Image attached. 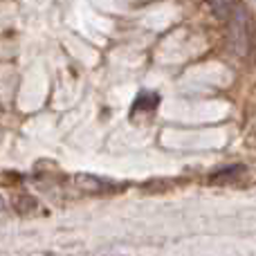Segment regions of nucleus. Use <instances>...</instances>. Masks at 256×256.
I'll list each match as a JSON object with an SVG mask.
<instances>
[{"instance_id":"obj_3","label":"nucleus","mask_w":256,"mask_h":256,"mask_svg":"<svg viewBox=\"0 0 256 256\" xmlns=\"http://www.w3.org/2000/svg\"><path fill=\"white\" fill-rule=\"evenodd\" d=\"M209 7H212V14L220 20H227V18L234 14V9L238 7L236 0H209Z\"/></svg>"},{"instance_id":"obj_4","label":"nucleus","mask_w":256,"mask_h":256,"mask_svg":"<svg viewBox=\"0 0 256 256\" xmlns=\"http://www.w3.org/2000/svg\"><path fill=\"white\" fill-rule=\"evenodd\" d=\"M160 106V94L158 92H140L132 104V112L137 110H155Z\"/></svg>"},{"instance_id":"obj_2","label":"nucleus","mask_w":256,"mask_h":256,"mask_svg":"<svg viewBox=\"0 0 256 256\" xmlns=\"http://www.w3.org/2000/svg\"><path fill=\"white\" fill-rule=\"evenodd\" d=\"M245 173V166L243 164H234V166H225V168H220V171H216L209 180L214 182V184H225V182H232V180H236L238 176H243Z\"/></svg>"},{"instance_id":"obj_1","label":"nucleus","mask_w":256,"mask_h":256,"mask_svg":"<svg viewBox=\"0 0 256 256\" xmlns=\"http://www.w3.org/2000/svg\"><path fill=\"white\" fill-rule=\"evenodd\" d=\"M230 48L234 54L245 56L250 52V16L243 7H236L234 14L230 16Z\"/></svg>"},{"instance_id":"obj_5","label":"nucleus","mask_w":256,"mask_h":256,"mask_svg":"<svg viewBox=\"0 0 256 256\" xmlns=\"http://www.w3.org/2000/svg\"><path fill=\"white\" fill-rule=\"evenodd\" d=\"M4 207V202H2V198H0V209H2Z\"/></svg>"}]
</instances>
